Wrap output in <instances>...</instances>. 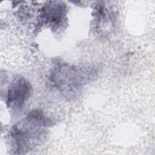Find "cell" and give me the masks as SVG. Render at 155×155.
<instances>
[{"label":"cell","instance_id":"6da1fadb","mask_svg":"<svg viewBox=\"0 0 155 155\" xmlns=\"http://www.w3.org/2000/svg\"><path fill=\"white\" fill-rule=\"evenodd\" d=\"M31 91L30 84L24 79L21 78L15 81L9 87L7 103L13 108L21 107L29 97Z\"/></svg>","mask_w":155,"mask_h":155}]
</instances>
